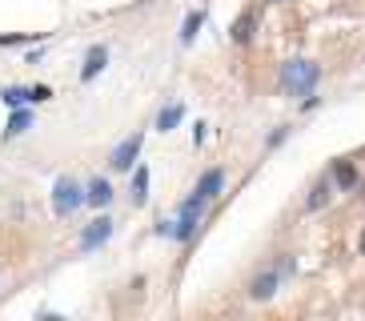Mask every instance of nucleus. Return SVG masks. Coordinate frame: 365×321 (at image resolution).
<instances>
[{
  "instance_id": "9b49d317",
  "label": "nucleus",
  "mask_w": 365,
  "mask_h": 321,
  "mask_svg": "<svg viewBox=\"0 0 365 321\" xmlns=\"http://www.w3.org/2000/svg\"><path fill=\"white\" fill-rule=\"evenodd\" d=\"M201 24H205V12H189V17H185V24H181V45H193V41H197Z\"/></svg>"
},
{
  "instance_id": "a211bd4d",
  "label": "nucleus",
  "mask_w": 365,
  "mask_h": 321,
  "mask_svg": "<svg viewBox=\"0 0 365 321\" xmlns=\"http://www.w3.org/2000/svg\"><path fill=\"white\" fill-rule=\"evenodd\" d=\"M293 269H297V265H293V257H289V253H281V261H277V269H273V273H277V277H289Z\"/></svg>"
},
{
  "instance_id": "f8f14e48",
  "label": "nucleus",
  "mask_w": 365,
  "mask_h": 321,
  "mask_svg": "<svg viewBox=\"0 0 365 321\" xmlns=\"http://www.w3.org/2000/svg\"><path fill=\"white\" fill-rule=\"evenodd\" d=\"M181 116H185V109H181V105H169V109H160V116H157V129H160V133H173V129L181 125Z\"/></svg>"
},
{
  "instance_id": "39448f33",
  "label": "nucleus",
  "mask_w": 365,
  "mask_h": 321,
  "mask_svg": "<svg viewBox=\"0 0 365 321\" xmlns=\"http://www.w3.org/2000/svg\"><path fill=\"white\" fill-rule=\"evenodd\" d=\"M140 145H145V137H140V133H133V137H125V141H121V145L113 149V157H109V165H113V169H121V173H125V169H133V160H137Z\"/></svg>"
},
{
  "instance_id": "2eb2a0df",
  "label": "nucleus",
  "mask_w": 365,
  "mask_h": 321,
  "mask_svg": "<svg viewBox=\"0 0 365 321\" xmlns=\"http://www.w3.org/2000/svg\"><path fill=\"white\" fill-rule=\"evenodd\" d=\"M0 101H4L8 109H21V105H28V89H17V85H8V89L0 92Z\"/></svg>"
},
{
  "instance_id": "20e7f679",
  "label": "nucleus",
  "mask_w": 365,
  "mask_h": 321,
  "mask_svg": "<svg viewBox=\"0 0 365 321\" xmlns=\"http://www.w3.org/2000/svg\"><path fill=\"white\" fill-rule=\"evenodd\" d=\"M109 237H113V217H105V213H101L96 221H89V229L81 233V249H85V253L101 249Z\"/></svg>"
},
{
  "instance_id": "0eeeda50",
  "label": "nucleus",
  "mask_w": 365,
  "mask_h": 321,
  "mask_svg": "<svg viewBox=\"0 0 365 321\" xmlns=\"http://www.w3.org/2000/svg\"><path fill=\"white\" fill-rule=\"evenodd\" d=\"M109 201H113V185L105 181V177H92V181H89V193H85V205L105 209Z\"/></svg>"
},
{
  "instance_id": "9d476101",
  "label": "nucleus",
  "mask_w": 365,
  "mask_h": 321,
  "mask_svg": "<svg viewBox=\"0 0 365 321\" xmlns=\"http://www.w3.org/2000/svg\"><path fill=\"white\" fill-rule=\"evenodd\" d=\"M28 125H32V113H28V109L21 105L17 113L8 116V129H4V141H8V137H21V133L28 129Z\"/></svg>"
},
{
  "instance_id": "6ab92c4d",
  "label": "nucleus",
  "mask_w": 365,
  "mask_h": 321,
  "mask_svg": "<svg viewBox=\"0 0 365 321\" xmlns=\"http://www.w3.org/2000/svg\"><path fill=\"white\" fill-rule=\"evenodd\" d=\"M48 96H52V89H48V85H36V89H28V101H32V105H41V101H48Z\"/></svg>"
},
{
  "instance_id": "412c9836",
  "label": "nucleus",
  "mask_w": 365,
  "mask_h": 321,
  "mask_svg": "<svg viewBox=\"0 0 365 321\" xmlns=\"http://www.w3.org/2000/svg\"><path fill=\"white\" fill-rule=\"evenodd\" d=\"M317 105H321L317 96H313V92H305V105H301V109H305V113H313V109H317Z\"/></svg>"
},
{
  "instance_id": "5701e85b",
  "label": "nucleus",
  "mask_w": 365,
  "mask_h": 321,
  "mask_svg": "<svg viewBox=\"0 0 365 321\" xmlns=\"http://www.w3.org/2000/svg\"><path fill=\"white\" fill-rule=\"evenodd\" d=\"M362 253H365V233H362Z\"/></svg>"
},
{
  "instance_id": "ddd939ff",
  "label": "nucleus",
  "mask_w": 365,
  "mask_h": 321,
  "mask_svg": "<svg viewBox=\"0 0 365 321\" xmlns=\"http://www.w3.org/2000/svg\"><path fill=\"white\" fill-rule=\"evenodd\" d=\"M333 185H337V189H353V185H357V169H353L349 160H337V169H333Z\"/></svg>"
},
{
  "instance_id": "aec40b11",
  "label": "nucleus",
  "mask_w": 365,
  "mask_h": 321,
  "mask_svg": "<svg viewBox=\"0 0 365 321\" xmlns=\"http://www.w3.org/2000/svg\"><path fill=\"white\" fill-rule=\"evenodd\" d=\"M24 41H28L24 32H12V37H0V45H24Z\"/></svg>"
},
{
  "instance_id": "6e6552de",
  "label": "nucleus",
  "mask_w": 365,
  "mask_h": 321,
  "mask_svg": "<svg viewBox=\"0 0 365 321\" xmlns=\"http://www.w3.org/2000/svg\"><path fill=\"white\" fill-rule=\"evenodd\" d=\"M105 65H109V48H105V45H92L89 56H85V69H81V81H92V76L105 69Z\"/></svg>"
},
{
  "instance_id": "4468645a",
  "label": "nucleus",
  "mask_w": 365,
  "mask_h": 321,
  "mask_svg": "<svg viewBox=\"0 0 365 321\" xmlns=\"http://www.w3.org/2000/svg\"><path fill=\"white\" fill-rule=\"evenodd\" d=\"M149 201V169L137 165V177H133V205H145Z\"/></svg>"
},
{
  "instance_id": "423d86ee",
  "label": "nucleus",
  "mask_w": 365,
  "mask_h": 321,
  "mask_svg": "<svg viewBox=\"0 0 365 321\" xmlns=\"http://www.w3.org/2000/svg\"><path fill=\"white\" fill-rule=\"evenodd\" d=\"M221 185H225V173H221V169H209L205 177H201V181H197V193H193V197H201V201H213V197H217V193H221Z\"/></svg>"
},
{
  "instance_id": "7ed1b4c3",
  "label": "nucleus",
  "mask_w": 365,
  "mask_h": 321,
  "mask_svg": "<svg viewBox=\"0 0 365 321\" xmlns=\"http://www.w3.org/2000/svg\"><path fill=\"white\" fill-rule=\"evenodd\" d=\"M201 213H205V201H201V197H189V201L181 205V217H177V225H173V233H169V237L189 241V237L197 233V225H201Z\"/></svg>"
},
{
  "instance_id": "f3484780",
  "label": "nucleus",
  "mask_w": 365,
  "mask_h": 321,
  "mask_svg": "<svg viewBox=\"0 0 365 321\" xmlns=\"http://www.w3.org/2000/svg\"><path fill=\"white\" fill-rule=\"evenodd\" d=\"M325 201H329V185L321 181L317 189H313V197H309V201H305V209H321V205H325Z\"/></svg>"
},
{
  "instance_id": "1a4fd4ad",
  "label": "nucleus",
  "mask_w": 365,
  "mask_h": 321,
  "mask_svg": "<svg viewBox=\"0 0 365 321\" xmlns=\"http://www.w3.org/2000/svg\"><path fill=\"white\" fill-rule=\"evenodd\" d=\"M277 281H281V277H277L273 269H269V273H261V277H253L249 298H253V301H269V298L277 293Z\"/></svg>"
},
{
  "instance_id": "4be33fe9",
  "label": "nucleus",
  "mask_w": 365,
  "mask_h": 321,
  "mask_svg": "<svg viewBox=\"0 0 365 321\" xmlns=\"http://www.w3.org/2000/svg\"><path fill=\"white\" fill-rule=\"evenodd\" d=\"M285 137H289V129H273V137H269V145H281Z\"/></svg>"
},
{
  "instance_id": "f03ea898",
  "label": "nucleus",
  "mask_w": 365,
  "mask_h": 321,
  "mask_svg": "<svg viewBox=\"0 0 365 321\" xmlns=\"http://www.w3.org/2000/svg\"><path fill=\"white\" fill-rule=\"evenodd\" d=\"M81 205H85V189L72 181V177H61V181L52 185V209H56V217H69Z\"/></svg>"
},
{
  "instance_id": "dca6fc26",
  "label": "nucleus",
  "mask_w": 365,
  "mask_h": 321,
  "mask_svg": "<svg viewBox=\"0 0 365 321\" xmlns=\"http://www.w3.org/2000/svg\"><path fill=\"white\" fill-rule=\"evenodd\" d=\"M233 41L237 45H249L253 41V17H241V21L233 24Z\"/></svg>"
},
{
  "instance_id": "f257e3e1",
  "label": "nucleus",
  "mask_w": 365,
  "mask_h": 321,
  "mask_svg": "<svg viewBox=\"0 0 365 321\" xmlns=\"http://www.w3.org/2000/svg\"><path fill=\"white\" fill-rule=\"evenodd\" d=\"M317 81H321V69L313 65V61H289V65H281V89L293 92V96L313 92Z\"/></svg>"
}]
</instances>
